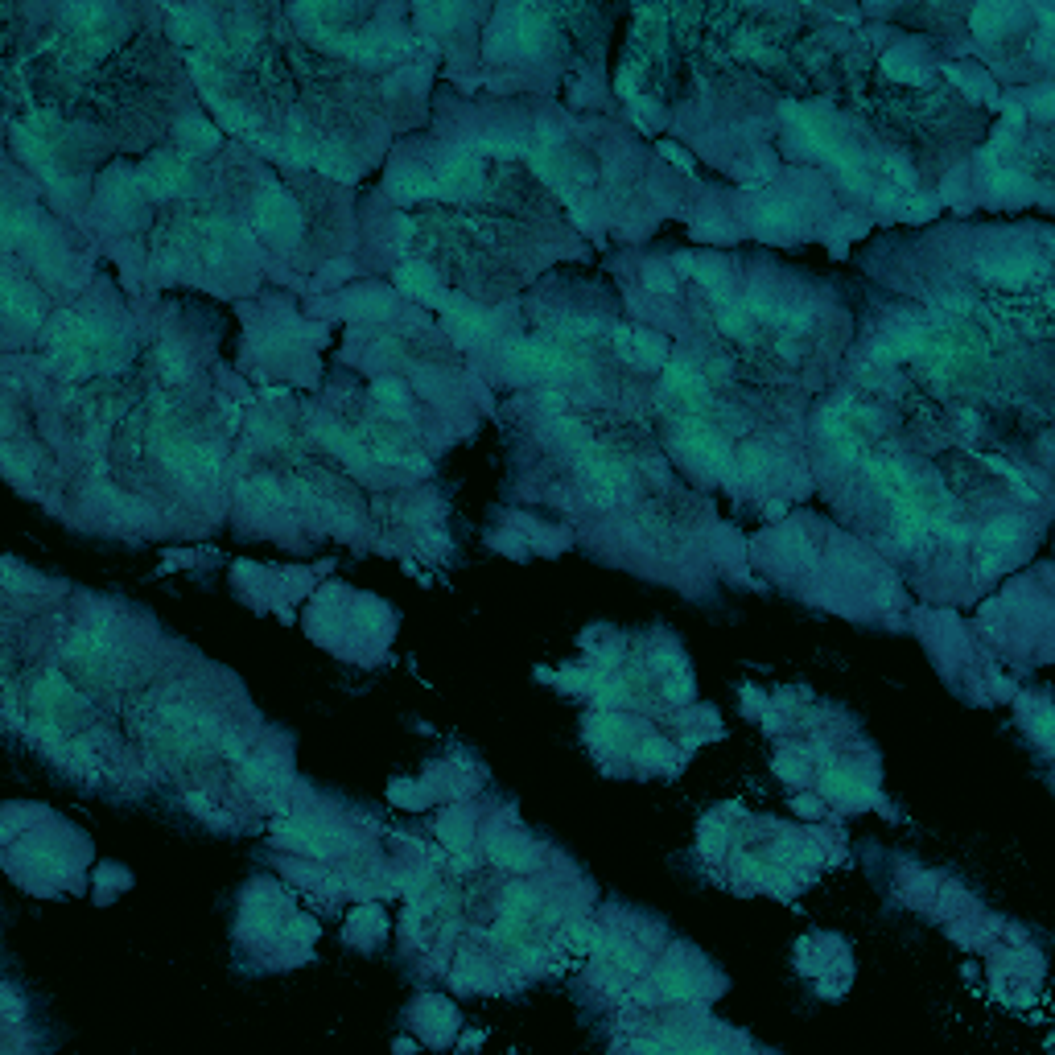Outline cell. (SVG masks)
Masks as SVG:
<instances>
[{"label":"cell","mask_w":1055,"mask_h":1055,"mask_svg":"<svg viewBox=\"0 0 1055 1055\" xmlns=\"http://www.w3.org/2000/svg\"><path fill=\"white\" fill-rule=\"evenodd\" d=\"M252 219H256V231L272 244H293L301 235V211L297 202L281 190V186H264L252 202Z\"/></svg>","instance_id":"277c9868"},{"label":"cell","mask_w":1055,"mask_h":1055,"mask_svg":"<svg viewBox=\"0 0 1055 1055\" xmlns=\"http://www.w3.org/2000/svg\"><path fill=\"white\" fill-rule=\"evenodd\" d=\"M71 660L83 668V672H95V676H104L112 664H116V643L108 635H99V631H83L71 639Z\"/></svg>","instance_id":"9a60e30c"},{"label":"cell","mask_w":1055,"mask_h":1055,"mask_svg":"<svg viewBox=\"0 0 1055 1055\" xmlns=\"http://www.w3.org/2000/svg\"><path fill=\"white\" fill-rule=\"evenodd\" d=\"M285 165L293 169H314V157H318V141H310L305 132H285V141H281V153H277Z\"/></svg>","instance_id":"d6a6232c"},{"label":"cell","mask_w":1055,"mask_h":1055,"mask_svg":"<svg viewBox=\"0 0 1055 1055\" xmlns=\"http://www.w3.org/2000/svg\"><path fill=\"white\" fill-rule=\"evenodd\" d=\"M821 784H825V792H833V796H845V800H854V796H870V788L862 784V779H858L854 771H841V767H829V771L821 775Z\"/></svg>","instance_id":"f35d334b"},{"label":"cell","mask_w":1055,"mask_h":1055,"mask_svg":"<svg viewBox=\"0 0 1055 1055\" xmlns=\"http://www.w3.org/2000/svg\"><path fill=\"white\" fill-rule=\"evenodd\" d=\"M639 755H643V759H652V763H656V759H664L668 751H664V746H660V742H648V746H643V751H639Z\"/></svg>","instance_id":"6125c7cd"},{"label":"cell","mask_w":1055,"mask_h":1055,"mask_svg":"<svg viewBox=\"0 0 1055 1055\" xmlns=\"http://www.w3.org/2000/svg\"><path fill=\"white\" fill-rule=\"evenodd\" d=\"M198 248H202V256H207L211 264H227L235 252L248 248V235H244L240 223L227 219V215H207L198 223Z\"/></svg>","instance_id":"7c38bea8"},{"label":"cell","mask_w":1055,"mask_h":1055,"mask_svg":"<svg viewBox=\"0 0 1055 1055\" xmlns=\"http://www.w3.org/2000/svg\"><path fill=\"white\" fill-rule=\"evenodd\" d=\"M985 174V190L998 198H1018V194H1035V182L1014 165H981Z\"/></svg>","instance_id":"7402d4cb"},{"label":"cell","mask_w":1055,"mask_h":1055,"mask_svg":"<svg viewBox=\"0 0 1055 1055\" xmlns=\"http://www.w3.org/2000/svg\"><path fill=\"white\" fill-rule=\"evenodd\" d=\"M437 305L446 310V318H450V326H454V334L462 338V343H483V338H491L495 318H491L487 310H474V305H470L466 297H458V293H441Z\"/></svg>","instance_id":"4fadbf2b"},{"label":"cell","mask_w":1055,"mask_h":1055,"mask_svg":"<svg viewBox=\"0 0 1055 1055\" xmlns=\"http://www.w3.org/2000/svg\"><path fill=\"white\" fill-rule=\"evenodd\" d=\"M882 66H887V75L899 79V83H924V75H928V66L920 62V54H911V50H891L887 58H882Z\"/></svg>","instance_id":"e575fe53"},{"label":"cell","mask_w":1055,"mask_h":1055,"mask_svg":"<svg viewBox=\"0 0 1055 1055\" xmlns=\"http://www.w3.org/2000/svg\"><path fill=\"white\" fill-rule=\"evenodd\" d=\"M396 289L408 293V297H421V301H441V289H437V277L429 264H400L396 268Z\"/></svg>","instance_id":"4316f807"},{"label":"cell","mask_w":1055,"mask_h":1055,"mask_svg":"<svg viewBox=\"0 0 1055 1055\" xmlns=\"http://www.w3.org/2000/svg\"><path fill=\"white\" fill-rule=\"evenodd\" d=\"M318 437L326 441V446H330L338 458H347L351 466H367V462H371V450L363 446V433L355 437V433L338 429V425H322V429H318Z\"/></svg>","instance_id":"f1b7e54d"},{"label":"cell","mask_w":1055,"mask_h":1055,"mask_svg":"<svg viewBox=\"0 0 1055 1055\" xmlns=\"http://www.w3.org/2000/svg\"><path fill=\"white\" fill-rule=\"evenodd\" d=\"M948 79L957 83L969 99H981V104H998V87L990 83V75H965L957 66H948Z\"/></svg>","instance_id":"8d00e7d4"},{"label":"cell","mask_w":1055,"mask_h":1055,"mask_svg":"<svg viewBox=\"0 0 1055 1055\" xmlns=\"http://www.w3.org/2000/svg\"><path fill=\"white\" fill-rule=\"evenodd\" d=\"M169 21H174V38L186 42V46H198V50H223L219 46V29L211 21V13H202V9H169Z\"/></svg>","instance_id":"5bb4252c"},{"label":"cell","mask_w":1055,"mask_h":1055,"mask_svg":"<svg viewBox=\"0 0 1055 1055\" xmlns=\"http://www.w3.org/2000/svg\"><path fill=\"white\" fill-rule=\"evenodd\" d=\"M779 470H784V462H779L771 450L751 446L742 458L730 462V483H771Z\"/></svg>","instance_id":"ac0fdd59"},{"label":"cell","mask_w":1055,"mask_h":1055,"mask_svg":"<svg viewBox=\"0 0 1055 1055\" xmlns=\"http://www.w3.org/2000/svg\"><path fill=\"white\" fill-rule=\"evenodd\" d=\"M66 21H75L79 33H99L104 21H116V9H104V5H75L66 9Z\"/></svg>","instance_id":"b9f144b4"},{"label":"cell","mask_w":1055,"mask_h":1055,"mask_svg":"<svg viewBox=\"0 0 1055 1055\" xmlns=\"http://www.w3.org/2000/svg\"><path fill=\"white\" fill-rule=\"evenodd\" d=\"M1031 108H1035V116H1039V120H1051V91H1047V87L1035 95V104H1031Z\"/></svg>","instance_id":"91938a15"},{"label":"cell","mask_w":1055,"mask_h":1055,"mask_svg":"<svg viewBox=\"0 0 1055 1055\" xmlns=\"http://www.w3.org/2000/svg\"><path fill=\"white\" fill-rule=\"evenodd\" d=\"M474 153H491V157H503V161H512V157H528V136L524 132H487V136H474V141H466Z\"/></svg>","instance_id":"603a6c76"},{"label":"cell","mask_w":1055,"mask_h":1055,"mask_svg":"<svg viewBox=\"0 0 1055 1055\" xmlns=\"http://www.w3.org/2000/svg\"><path fill=\"white\" fill-rule=\"evenodd\" d=\"M882 169H887V178H895L903 190H911V186H915V169H911L903 157H882Z\"/></svg>","instance_id":"f5cc1de1"},{"label":"cell","mask_w":1055,"mask_h":1055,"mask_svg":"<svg viewBox=\"0 0 1055 1055\" xmlns=\"http://www.w3.org/2000/svg\"><path fill=\"white\" fill-rule=\"evenodd\" d=\"M985 466H990V470H998V474H1002V479H1006V483H1010V487H1014L1018 495H1023L1027 503H1035V499H1039V491H1035V483L1027 479V474H1023V470H1014V466H1010L1006 458H985Z\"/></svg>","instance_id":"f6af8a7d"},{"label":"cell","mask_w":1055,"mask_h":1055,"mask_svg":"<svg viewBox=\"0 0 1055 1055\" xmlns=\"http://www.w3.org/2000/svg\"><path fill=\"white\" fill-rule=\"evenodd\" d=\"M392 194L400 202H425V198H441V186H437V178L425 174V169H396Z\"/></svg>","instance_id":"484cf974"},{"label":"cell","mask_w":1055,"mask_h":1055,"mask_svg":"<svg viewBox=\"0 0 1055 1055\" xmlns=\"http://www.w3.org/2000/svg\"><path fill=\"white\" fill-rule=\"evenodd\" d=\"M0 305H5V314H9L17 326H29V330H33V326L42 322V301L33 297L29 289H21L13 277L5 281V297H0Z\"/></svg>","instance_id":"cb8c5ba5"},{"label":"cell","mask_w":1055,"mask_h":1055,"mask_svg":"<svg viewBox=\"0 0 1055 1055\" xmlns=\"http://www.w3.org/2000/svg\"><path fill=\"white\" fill-rule=\"evenodd\" d=\"M660 380H664V392L685 408L689 417H701L705 408H709V380H705V371L685 359V355H676V359H664L660 367Z\"/></svg>","instance_id":"8992f818"},{"label":"cell","mask_w":1055,"mask_h":1055,"mask_svg":"<svg viewBox=\"0 0 1055 1055\" xmlns=\"http://www.w3.org/2000/svg\"><path fill=\"white\" fill-rule=\"evenodd\" d=\"M1018 21V9L1014 5H977L973 13H969V25H973V33L981 42H998V38H1006V29Z\"/></svg>","instance_id":"ffe728a7"},{"label":"cell","mask_w":1055,"mask_h":1055,"mask_svg":"<svg viewBox=\"0 0 1055 1055\" xmlns=\"http://www.w3.org/2000/svg\"><path fill=\"white\" fill-rule=\"evenodd\" d=\"M417 13H421V21H425L429 29H441V33H446L454 21H462V17H466V9H462V5H421Z\"/></svg>","instance_id":"bcb514c9"},{"label":"cell","mask_w":1055,"mask_h":1055,"mask_svg":"<svg viewBox=\"0 0 1055 1055\" xmlns=\"http://www.w3.org/2000/svg\"><path fill=\"white\" fill-rule=\"evenodd\" d=\"M656 985H660V994L672 998V1002H689V998H697V977H693L689 969H680V965L660 969Z\"/></svg>","instance_id":"836d02e7"},{"label":"cell","mask_w":1055,"mask_h":1055,"mask_svg":"<svg viewBox=\"0 0 1055 1055\" xmlns=\"http://www.w3.org/2000/svg\"><path fill=\"white\" fill-rule=\"evenodd\" d=\"M371 392H376V404L384 408V413H396V417L408 413V388L400 380H376Z\"/></svg>","instance_id":"7bdbcfd3"},{"label":"cell","mask_w":1055,"mask_h":1055,"mask_svg":"<svg viewBox=\"0 0 1055 1055\" xmlns=\"http://www.w3.org/2000/svg\"><path fill=\"white\" fill-rule=\"evenodd\" d=\"M689 693H693V680H689L685 672H672V676L664 680V697H668V701H685Z\"/></svg>","instance_id":"11a10c76"},{"label":"cell","mask_w":1055,"mask_h":1055,"mask_svg":"<svg viewBox=\"0 0 1055 1055\" xmlns=\"http://www.w3.org/2000/svg\"><path fill=\"white\" fill-rule=\"evenodd\" d=\"M631 730L615 718V713H598V718H590V742H598V746H615V742H623Z\"/></svg>","instance_id":"ee69618b"},{"label":"cell","mask_w":1055,"mask_h":1055,"mask_svg":"<svg viewBox=\"0 0 1055 1055\" xmlns=\"http://www.w3.org/2000/svg\"><path fill=\"white\" fill-rule=\"evenodd\" d=\"M207 104H211V112L219 116V124L227 128V132H240V136H256V116L240 104V99H227L223 91H215V95H207Z\"/></svg>","instance_id":"83f0119b"},{"label":"cell","mask_w":1055,"mask_h":1055,"mask_svg":"<svg viewBox=\"0 0 1055 1055\" xmlns=\"http://www.w3.org/2000/svg\"><path fill=\"white\" fill-rule=\"evenodd\" d=\"M351 314H363V318H388V314H392V297H388V293H359V297H351Z\"/></svg>","instance_id":"c3c4849f"},{"label":"cell","mask_w":1055,"mask_h":1055,"mask_svg":"<svg viewBox=\"0 0 1055 1055\" xmlns=\"http://www.w3.org/2000/svg\"><path fill=\"white\" fill-rule=\"evenodd\" d=\"M648 289L652 293H676V277H672L668 268H652L648 272Z\"/></svg>","instance_id":"6f0895ef"},{"label":"cell","mask_w":1055,"mask_h":1055,"mask_svg":"<svg viewBox=\"0 0 1055 1055\" xmlns=\"http://www.w3.org/2000/svg\"><path fill=\"white\" fill-rule=\"evenodd\" d=\"M5 240H9V244L33 240V211H25L17 198L5 202Z\"/></svg>","instance_id":"74e56055"},{"label":"cell","mask_w":1055,"mask_h":1055,"mask_svg":"<svg viewBox=\"0 0 1055 1055\" xmlns=\"http://www.w3.org/2000/svg\"><path fill=\"white\" fill-rule=\"evenodd\" d=\"M936 211V202L928 194H911V202H903V215L907 219H928Z\"/></svg>","instance_id":"9f6ffc18"},{"label":"cell","mask_w":1055,"mask_h":1055,"mask_svg":"<svg viewBox=\"0 0 1055 1055\" xmlns=\"http://www.w3.org/2000/svg\"><path fill=\"white\" fill-rule=\"evenodd\" d=\"M161 376L165 380H182L186 376V359L178 347H161Z\"/></svg>","instance_id":"816d5d0a"},{"label":"cell","mask_w":1055,"mask_h":1055,"mask_svg":"<svg viewBox=\"0 0 1055 1055\" xmlns=\"http://www.w3.org/2000/svg\"><path fill=\"white\" fill-rule=\"evenodd\" d=\"M701 235H726V227L718 219H701Z\"/></svg>","instance_id":"be15d7a7"},{"label":"cell","mask_w":1055,"mask_h":1055,"mask_svg":"<svg viewBox=\"0 0 1055 1055\" xmlns=\"http://www.w3.org/2000/svg\"><path fill=\"white\" fill-rule=\"evenodd\" d=\"M549 17L540 9H503L499 25L491 29V54H507V58H536L549 46Z\"/></svg>","instance_id":"6da1fadb"},{"label":"cell","mask_w":1055,"mask_h":1055,"mask_svg":"<svg viewBox=\"0 0 1055 1055\" xmlns=\"http://www.w3.org/2000/svg\"><path fill=\"white\" fill-rule=\"evenodd\" d=\"M1023 520L1018 516H998L981 528V544H985V553H1014L1018 544H1023Z\"/></svg>","instance_id":"d4e9b609"},{"label":"cell","mask_w":1055,"mask_h":1055,"mask_svg":"<svg viewBox=\"0 0 1055 1055\" xmlns=\"http://www.w3.org/2000/svg\"><path fill=\"white\" fill-rule=\"evenodd\" d=\"M141 190H145L141 178H132V174H124V169H116V174L104 178V207L112 215H120V219H132L136 207H141Z\"/></svg>","instance_id":"e0dca14e"},{"label":"cell","mask_w":1055,"mask_h":1055,"mask_svg":"<svg viewBox=\"0 0 1055 1055\" xmlns=\"http://www.w3.org/2000/svg\"><path fill=\"white\" fill-rule=\"evenodd\" d=\"M219 470H223V454L215 446H194V474H202V479H219Z\"/></svg>","instance_id":"f907efd6"},{"label":"cell","mask_w":1055,"mask_h":1055,"mask_svg":"<svg viewBox=\"0 0 1055 1055\" xmlns=\"http://www.w3.org/2000/svg\"><path fill=\"white\" fill-rule=\"evenodd\" d=\"M536 903H540L536 891H528V887H520V882H516V887H507V891H503L499 915H512V920H528V915L536 911Z\"/></svg>","instance_id":"60d3db41"},{"label":"cell","mask_w":1055,"mask_h":1055,"mask_svg":"<svg viewBox=\"0 0 1055 1055\" xmlns=\"http://www.w3.org/2000/svg\"><path fill=\"white\" fill-rule=\"evenodd\" d=\"M718 305V326H722V334H730V338H746L751 334V314L742 310V305H734L730 297L726 301H713Z\"/></svg>","instance_id":"ab89813d"},{"label":"cell","mask_w":1055,"mask_h":1055,"mask_svg":"<svg viewBox=\"0 0 1055 1055\" xmlns=\"http://www.w3.org/2000/svg\"><path fill=\"white\" fill-rule=\"evenodd\" d=\"M487 854L495 866H507V870H528L532 866V849L516 837H491L487 841Z\"/></svg>","instance_id":"1f68e13d"},{"label":"cell","mask_w":1055,"mask_h":1055,"mask_svg":"<svg viewBox=\"0 0 1055 1055\" xmlns=\"http://www.w3.org/2000/svg\"><path fill=\"white\" fill-rule=\"evenodd\" d=\"M553 330H557L561 343H582V338L602 334V318H594V314H561Z\"/></svg>","instance_id":"d590c367"},{"label":"cell","mask_w":1055,"mask_h":1055,"mask_svg":"<svg viewBox=\"0 0 1055 1055\" xmlns=\"http://www.w3.org/2000/svg\"><path fill=\"white\" fill-rule=\"evenodd\" d=\"M536 408H540L544 417H565V408H569V400H565V396H561L557 388H544V392H540V400H536Z\"/></svg>","instance_id":"db71d44e"},{"label":"cell","mask_w":1055,"mask_h":1055,"mask_svg":"<svg viewBox=\"0 0 1055 1055\" xmlns=\"http://www.w3.org/2000/svg\"><path fill=\"white\" fill-rule=\"evenodd\" d=\"M676 268L685 272V277L701 281L713 301H726V281H730L726 277V264H718V260H697V256H676Z\"/></svg>","instance_id":"44dd1931"},{"label":"cell","mask_w":1055,"mask_h":1055,"mask_svg":"<svg viewBox=\"0 0 1055 1055\" xmlns=\"http://www.w3.org/2000/svg\"><path fill=\"white\" fill-rule=\"evenodd\" d=\"M821 441H825V450H829V458L837 466H858V462H866V441H862V433L854 425H849V417H845L841 404H829L825 413H821Z\"/></svg>","instance_id":"9c48e42d"},{"label":"cell","mask_w":1055,"mask_h":1055,"mask_svg":"<svg viewBox=\"0 0 1055 1055\" xmlns=\"http://www.w3.org/2000/svg\"><path fill=\"white\" fill-rule=\"evenodd\" d=\"M573 458H577V466H582V474H586V483H590V491H594L598 503H615L627 491L631 474H627V466L619 458H610V454H602L594 446H582Z\"/></svg>","instance_id":"ba28073f"},{"label":"cell","mask_w":1055,"mask_h":1055,"mask_svg":"<svg viewBox=\"0 0 1055 1055\" xmlns=\"http://www.w3.org/2000/svg\"><path fill=\"white\" fill-rule=\"evenodd\" d=\"M800 223H804V211L788 198H767L755 211V231L763 235H784V231H796Z\"/></svg>","instance_id":"d6986e66"},{"label":"cell","mask_w":1055,"mask_h":1055,"mask_svg":"<svg viewBox=\"0 0 1055 1055\" xmlns=\"http://www.w3.org/2000/svg\"><path fill=\"white\" fill-rule=\"evenodd\" d=\"M742 310L759 318V326H771V330H784V334H808L816 326V314L808 305L792 301V297H775L767 289H755L751 297L742 301Z\"/></svg>","instance_id":"5b68a950"},{"label":"cell","mask_w":1055,"mask_h":1055,"mask_svg":"<svg viewBox=\"0 0 1055 1055\" xmlns=\"http://www.w3.org/2000/svg\"><path fill=\"white\" fill-rule=\"evenodd\" d=\"M483 161L470 145L454 149L446 161L437 169V186H441V198H474L483 190Z\"/></svg>","instance_id":"30bf717a"},{"label":"cell","mask_w":1055,"mask_h":1055,"mask_svg":"<svg viewBox=\"0 0 1055 1055\" xmlns=\"http://www.w3.org/2000/svg\"><path fill=\"white\" fill-rule=\"evenodd\" d=\"M610 334H615L619 355H627L631 363H639V367H664V343H660L656 334H648V330H627V326L610 330Z\"/></svg>","instance_id":"2e32d148"},{"label":"cell","mask_w":1055,"mask_h":1055,"mask_svg":"<svg viewBox=\"0 0 1055 1055\" xmlns=\"http://www.w3.org/2000/svg\"><path fill=\"white\" fill-rule=\"evenodd\" d=\"M1043 256L1035 252H990V256H981L977 272L985 281H994V285H1006V289H1023L1031 285L1035 277H1043Z\"/></svg>","instance_id":"8fae6325"},{"label":"cell","mask_w":1055,"mask_h":1055,"mask_svg":"<svg viewBox=\"0 0 1055 1055\" xmlns=\"http://www.w3.org/2000/svg\"><path fill=\"white\" fill-rule=\"evenodd\" d=\"M590 697L602 705V709H615L627 701V685H619V680H606V676H594L590 680Z\"/></svg>","instance_id":"7dc6e473"},{"label":"cell","mask_w":1055,"mask_h":1055,"mask_svg":"<svg viewBox=\"0 0 1055 1055\" xmlns=\"http://www.w3.org/2000/svg\"><path fill=\"white\" fill-rule=\"evenodd\" d=\"M141 186H145V194H153V198L190 194V190H198V169L190 165V157H178V153H157V157L145 165Z\"/></svg>","instance_id":"52a82bcc"},{"label":"cell","mask_w":1055,"mask_h":1055,"mask_svg":"<svg viewBox=\"0 0 1055 1055\" xmlns=\"http://www.w3.org/2000/svg\"><path fill=\"white\" fill-rule=\"evenodd\" d=\"M178 141L190 149V153H211L219 149V128L202 116H182L178 120Z\"/></svg>","instance_id":"4dcf8cb0"},{"label":"cell","mask_w":1055,"mask_h":1055,"mask_svg":"<svg viewBox=\"0 0 1055 1055\" xmlns=\"http://www.w3.org/2000/svg\"><path fill=\"white\" fill-rule=\"evenodd\" d=\"M507 367L520 380H544V376H586V363L569 355L557 343H540V338H512L507 343Z\"/></svg>","instance_id":"7a4b0ae2"},{"label":"cell","mask_w":1055,"mask_h":1055,"mask_svg":"<svg viewBox=\"0 0 1055 1055\" xmlns=\"http://www.w3.org/2000/svg\"><path fill=\"white\" fill-rule=\"evenodd\" d=\"M660 157H668V161H676V169H693V165H689V157H685V153H680L676 145H668V141L660 145Z\"/></svg>","instance_id":"94428289"},{"label":"cell","mask_w":1055,"mask_h":1055,"mask_svg":"<svg viewBox=\"0 0 1055 1055\" xmlns=\"http://www.w3.org/2000/svg\"><path fill=\"white\" fill-rule=\"evenodd\" d=\"M676 450L685 454L693 466H701V470H709V474H726L730 470V441L713 429V425H705L701 417H685L676 425Z\"/></svg>","instance_id":"3957f363"},{"label":"cell","mask_w":1055,"mask_h":1055,"mask_svg":"<svg viewBox=\"0 0 1055 1055\" xmlns=\"http://www.w3.org/2000/svg\"><path fill=\"white\" fill-rule=\"evenodd\" d=\"M936 532H940L944 540H952V544H965V540H969V528H965V524H936Z\"/></svg>","instance_id":"680465c9"},{"label":"cell","mask_w":1055,"mask_h":1055,"mask_svg":"<svg viewBox=\"0 0 1055 1055\" xmlns=\"http://www.w3.org/2000/svg\"><path fill=\"white\" fill-rule=\"evenodd\" d=\"M314 169H322V174L334 178V182H355V161H351V153L338 145V141H318Z\"/></svg>","instance_id":"f546056e"},{"label":"cell","mask_w":1055,"mask_h":1055,"mask_svg":"<svg viewBox=\"0 0 1055 1055\" xmlns=\"http://www.w3.org/2000/svg\"><path fill=\"white\" fill-rule=\"evenodd\" d=\"M29 862H33V870L38 874H66V858L58 854V849H50V845H33L29 849Z\"/></svg>","instance_id":"681fc988"}]
</instances>
